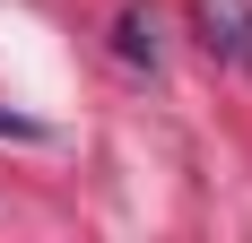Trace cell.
Instances as JSON below:
<instances>
[{
    "label": "cell",
    "mask_w": 252,
    "mask_h": 243,
    "mask_svg": "<svg viewBox=\"0 0 252 243\" xmlns=\"http://www.w3.org/2000/svg\"><path fill=\"white\" fill-rule=\"evenodd\" d=\"M191 35H200L209 61L252 78V0H191Z\"/></svg>",
    "instance_id": "cell-1"
},
{
    "label": "cell",
    "mask_w": 252,
    "mask_h": 243,
    "mask_svg": "<svg viewBox=\"0 0 252 243\" xmlns=\"http://www.w3.org/2000/svg\"><path fill=\"white\" fill-rule=\"evenodd\" d=\"M113 44H122V61H157V18H139V9H130V18L113 26Z\"/></svg>",
    "instance_id": "cell-2"
}]
</instances>
